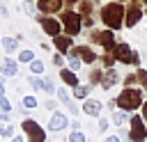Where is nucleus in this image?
I'll list each match as a JSON object with an SVG mask.
<instances>
[{
    "mask_svg": "<svg viewBox=\"0 0 147 142\" xmlns=\"http://www.w3.org/2000/svg\"><path fill=\"white\" fill-rule=\"evenodd\" d=\"M136 80H138V76H126V78H124V87H131Z\"/></svg>",
    "mask_w": 147,
    "mask_h": 142,
    "instance_id": "obj_35",
    "label": "nucleus"
},
{
    "mask_svg": "<svg viewBox=\"0 0 147 142\" xmlns=\"http://www.w3.org/2000/svg\"><path fill=\"white\" fill-rule=\"evenodd\" d=\"M0 82H2V78H0Z\"/></svg>",
    "mask_w": 147,
    "mask_h": 142,
    "instance_id": "obj_47",
    "label": "nucleus"
},
{
    "mask_svg": "<svg viewBox=\"0 0 147 142\" xmlns=\"http://www.w3.org/2000/svg\"><path fill=\"white\" fill-rule=\"evenodd\" d=\"M80 25H83V18L78 14H74V11H64L62 14V27L67 30V37L78 34L80 32Z\"/></svg>",
    "mask_w": 147,
    "mask_h": 142,
    "instance_id": "obj_4",
    "label": "nucleus"
},
{
    "mask_svg": "<svg viewBox=\"0 0 147 142\" xmlns=\"http://www.w3.org/2000/svg\"><path fill=\"white\" fill-rule=\"evenodd\" d=\"M0 44H2V39H0Z\"/></svg>",
    "mask_w": 147,
    "mask_h": 142,
    "instance_id": "obj_48",
    "label": "nucleus"
},
{
    "mask_svg": "<svg viewBox=\"0 0 147 142\" xmlns=\"http://www.w3.org/2000/svg\"><path fill=\"white\" fill-rule=\"evenodd\" d=\"M117 80H119V76H117V71H115V69H108V71L103 73V80H101V87H103V89H110V87H113V85H115Z\"/></svg>",
    "mask_w": 147,
    "mask_h": 142,
    "instance_id": "obj_15",
    "label": "nucleus"
},
{
    "mask_svg": "<svg viewBox=\"0 0 147 142\" xmlns=\"http://www.w3.org/2000/svg\"><path fill=\"white\" fill-rule=\"evenodd\" d=\"M53 64L55 66H64V57L62 55H53Z\"/></svg>",
    "mask_w": 147,
    "mask_h": 142,
    "instance_id": "obj_34",
    "label": "nucleus"
},
{
    "mask_svg": "<svg viewBox=\"0 0 147 142\" xmlns=\"http://www.w3.org/2000/svg\"><path fill=\"white\" fill-rule=\"evenodd\" d=\"M145 2H147V0H145Z\"/></svg>",
    "mask_w": 147,
    "mask_h": 142,
    "instance_id": "obj_50",
    "label": "nucleus"
},
{
    "mask_svg": "<svg viewBox=\"0 0 147 142\" xmlns=\"http://www.w3.org/2000/svg\"><path fill=\"white\" fill-rule=\"evenodd\" d=\"M2 46H5V50H7V53H11V50H16V39L5 37V39H2Z\"/></svg>",
    "mask_w": 147,
    "mask_h": 142,
    "instance_id": "obj_24",
    "label": "nucleus"
},
{
    "mask_svg": "<svg viewBox=\"0 0 147 142\" xmlns=\"http://www.w3.org/2000/svg\"><path fill=\"white\" fill-rule=\"evenodd\" d=\"M30 85L34 87V89H46V80H41V78H30Z\"/></svg>",
    "mask_w": 147,
    "mask_h": 142,
    "instance_id": "obj_28",
    "label": "nucleus"
},
{
    "mask_svg": "<svg viewBox=\"0 0 147 142\" xmlns=\"http://www.w3.org/2000/svg\"><path fill=\"white\" fill-rule=\"evenodd\" d=\"M129 137H131L133 142H145V140H147V128H145L140 115H133V117H131V131H129Z\"/></svg>",
    "mask_w": 147,
    "mask_h": 142,
    "instance_id": "obj_6",
    "label": "nucleus"
},
{
    "mask_svg": "<svg viewBox=\"0 0 147 142\" xmlns=\"http://www.w3.org/2000/svg\"><path fill=\"white\" fill-rule=\"evenodd\" d=\"M140 16H142V9H140L136 2H131V5H129V9H126L124 21H126V25H129V27H133V25L140 21Z\"/></svg>",
    "mask_w": 147,
    "mask_h": 142,
    "instance_id": "obj_10",
    "label": "nucleus"
},
{
    "mask_svg": "<svg viewBox=\"0 0 147 142\" xmlns=\"http://www.w3.org/2000/svg\"><path fill=\"white\" fill-rule=\"evenodd\" d=\"M0 137H14V126H11V124L0 126Z\"/></svg>",
    "mask_w": 147,
    "mask_h": 142,
    "instance_id": "obj_25",
    "label": "nucleus"
},
{
    "mask_svg": "<svg viewBox=\"0 0 147 142\" xmlns=\"http://www.w3.org/2000/svg\"><path fill=\"white\" fill-rule=\"evenodd\" d=\"M92 41H96V44H101L108 53H113V48L117 46L115 44V34H113V30H92V37H90Z\"/></svg>",
    "mask_w": 147,
    "mask_h": 142,
    "instance_id": "obj_5",
    "label": "nucleus"
},
{
    "mask_svg": "<svg viewBox=\"0 0 147 142\" xmlns=\"http://www.w3.org/2000/svg\"><path fill=\"white\" fill-rule=\"evenodd\" d=\"M67 2H69V5H74V2H76V0H67Z\"/></svg>",
    "mask_w": 147,
    "mask_h": 142,
    "instance_id": "obj_46",
    "label": "nucleus"
},
{
    "mask_svg": "<svg viewBox=\"0 0 147 142\" xmlns=\"http://www.w3.org/2000/svg\"><path fill=\"white\" fill-rule=\"evenodd\" d=\"M136 76H138V82H140L142 87H147V71H145V69H138Z\"/></svg>",
    "mask_w": 147,
    "mask_h": 142,
    "instance_id": "obj_32",
    "label": "nucleus"
},
{
    "mask_svg": "<svg viewBox=\"0 0 147 142\" xmlns=\"http://www.w3.org/2000/svg\"><path fill=\"white\" fill-rule=\"evenodd\" d=\"M101 62H103V64H106L108 69H113V64H115L117 60H115V55H113V53H106V55L101 57Z\"/></svg>",
    "mask_w": 147,
    "mask_h": 142,
    "instance_id": "obj_26",
    "label": "nucleus"
},
{
    "mask_svg": "<svg viewBox=\"0 0 147 142\" xmlns=\"http://www.w3.org/2000/svg\"><path fill=\"white\" fill-rule=\"evenodd\" d=\"M0 73H2V76H16V73H18V64H16L11 57H5V60L0 62Z\"/></svg>",
    "mask_w": 147,
    "mask_h": 142,
    "instance_id": "obj_14",
    "label": "nucleus"
},
{
    "mask_svg": "<svg viewBox=\"0 0 147 142\" xmlns=\"http://www.w3.org/2000/svg\"><path fill=\"white\" fill-rule=\"evenodd\" d=\"M0 110H2V112H9V110H11V103L7 101V96L0 98Z\"/></svg>",
    "mask_w": 147,
    "mask_h": 142,
    "instance_id": "obj_33",
    "label": "nucleus"
},
{
    "mask_svg": "<svg viewBox=\"0 0 147 142\" xmlns=\"http://www.w3.org/2000/svg\"><path fill=\"white\" fill-rule=\"evenodd\" d=\"M103 142H119V137H117V135H108Z\"/></svg>",
    "mask_w": 147,
    "mask_h": 142,
    "instance_id": "obj_40",
    "label": "nucleus"
},
{
    "mask_svg": "<svg viewBox=\"0 0 147 142\" xmlns=\"http://www.w3.org/2000/svg\"><path fill=\"white\" fill-rule=\"evenodd\" d=\"M142 119H147V101L142 103Z\"/></svg>",
    "mask_w": 147,
    "mask_h": 142,
    "instance_id": "obj_43",
    "label": "nucleus"
},
{
    "mask_svg": "<svg viewBox=\"0 0 147 142\" xmlns=\"http://www.w3.org/2000/svg\"><path fill=\"white\" fill-rule=\"evenodd\" d=\"M124 16H126V11H124V7H122L119 2H110V5H106V7L101 9V18H103V23L108 25V30H119Z\"/></svg>",
    "mask_w": 147,
    "mask_h": 142,
    "instance_id": "obj_1",
    "label": "nucleus"
},
{
    "mask_svg": "<svg viewBox=\"0 0 147 142\" xmlns=\"http://www.w3.org/2000/svg\"><path fill=\"white\" fill-rule=\"evenodd\" d=\"M69 142H85V135L80 131H74V133H69Z\"/></svg>",
    "mask_w": 147,
    "mask_h": 142,
    "instance_id": "obj_31",
    "label": "nucleus"
},
{
    "mask_svg": "<svg viewBox=\"0 0 147 142\" xmlns=\"http://www.w3.org/2000/svg\"><path fill=\"white\" fill-rule=\"evenodd\" d=\"M57 98H60V101H62V103H64V105L69 108V112H71V115H76V112H78V108L74 105V101H71V96L67 94V89H62V87H60V89H57Z\"/></svg>",
    "mask_w": 147,
    "mask_h": 142,
    "instance_id": "obj_17",
    "label": "nucleus"
},
{
    "mask_svg": "<svg viewBox=\"0 0 147 142\" xmlns=\"http://www.w3.org/2000/svg\"><path fill=\"white\" fill-rule=\"evenodd\" d=\"M87 94H90V87H85V85H78L74 89V96L76 98H87Z\"/></svg>",
    "mask_w": 147,
    "mask_h": 142,
    "instance_id": "obj_23",
    "label": "nucleus"
},
{
    "mask_svg": "<svg viewBox=\"0 0 147 142\" xmlns=\"http://www.w3.org/2000/svg\"><path fill=\"white\" fill-rule=\"evenodd\" d=\"M92 23H94V21H92V16H83V25H87V27H92Z\"/></svg>",
    "mask_w": 147,
    "mask_h": 142,
    "instance_id": "obj_38",
    "label": "nucleus"
},
{
    "mask_svg": "<svg viewBox=\"0 0 147 142\" xmlns=\"http://www.w3.org/2000/svg\"><path fill=\"white\" fill-rule=\"evenodd\" d=\"M18 62L32 64V62H34V53H32V50H21V53H18Z\"/></svg>",
    "mask_w": 147,
    "mask_h": 142,
    "instance_id": "obj_20",
    "label": "nucleus"
},
{
    "mask_svg": "<svg viewBox=\"0 0 147 142\" xmlns=\"http://www.w3.org/2000/svg\"><path fill=\"white\" fill-rule=\"evenodd\" d=\"M80 64H83V60H80V57H76V55H69V66H67V69H71V71H78V69H80Z\"/></svg>",
    "mask_w": 147,
    "mask_h": 142,
    "instance_id": "obj_21",
    "label": "nucleus"
},
{
    "mask_svg": "<svg viewBox=\"0 0 147 142\" xmlns=\"http://www.w3.org/2000/svg\"><path fill=\"white\" fill-rule=\"evenodd\" d=\"M55 48H57L60 53H67V50L71 48V41H69V37H55Z\"/></svg>",
    "mask_w": 147,
    "mask_h": 142,
    "instance_id": "obj_18",
    "label": "nucleus"
},
{
    "mask_svg": "<svg viewBox=\"0 0 147 142\" xmlns=\"http://www.w3.org/2000/svg\"><path fill=\"white\" fill-rule=\"evenodd\" d=\"M21 128L28 133V142H46V133H44V128H41L37 121L25 119V121L21 124Z\"/></svg>",
    "mask_w": 147,
    "mask_h": 142,
    "instance_id": "obj_3",
    "label": "nucleus"
},
{
    "mask_svg": "<svg viewBox=\"0 0 147 142\" xmlns=\"http://www.w3.org/2000/svg\"><path fill=\"white\" fill-rule=\"evenodd\" d=\"M11 142H23V137H21V135H16V137H11Z\"/></svg>",
    "mask_w": 147,
    "mask_h": 142,
    "instance_id": "obj_44",
    "label": "nucleus"
},
{
    "mask_svg": "<svg viewBox=\"0 0 147 142\" xmlns=\"http://www.w3.org/2000/svg\"><path fill=\"white\" fill-rule=\"evenodd\" d=\"M23 108H25V110L37 108V98H34V96H23Z\"/></svg>",
    "mask_w": 147,
    "mask_h": 142,
    "instance_id": "obj_29",
    "label": "nucleus"
},
{
    "mask_svg": "<svg viewBox=\"0 0 147 142\" xmlns=\"http://www.w3.org/2000/svg\"><path fill=\"white\" fill-rule=\"evenodd\" d=\"M2 96H5V85L0 82V98H2Z\"/></svg>",
    "mask_w": 147,
    "mask_h": 142,
    "instance_id": "obj_45",
    "label": "nucleus"
},
{
    "mask_svg": "<svg viewBox=\"0 0 147 142\" xmlns=\"http://www.w3.org/2000/svg\"><path fill=\"white\" fill-rule=\"evenodd\" d=\"M113 55H115V60H117V62L131 64V55H133V50L129 48V44H117V46L113 48Z\"/></svg>",
    "mask_w": 147,
    "mask_h": 142,
    "instance_id": "obj_9",
    "label": "nucleus"
},
{
    "mask_svg": "<svg viewBox=\"0 0 147 142\" xmlns=\"http://www.w3.org/2000/svg\"><path fill=\"white\" fill-rule=\"evenodd\" d=\"M39 23H41V30H44L46 34H51L53 39H55V37H60V27H62V21H55L53 16H44Z\"/></svg>",
    "mask_w": 147,
    "mask_h": 142,
    "instance_id": "obj_7",
    "label": "nucleus"
},
{
    "mask_svg": "<svg viewBox=\"0 0 147 142\" xmlns=\"http://www.w3.org/2000/svg\"><path fill=\"white\" fill-rule=\"evenodd\" d=\"M25 11H28L30 16H37V9H34V5H30V2L25 5Z\"/></svg>",
    "mask_w": 147,
    "mask_h": 142,
    "instance_id": "obj_37",
    "label": "nucleus"
},
{
    "mask_svg": "<svg viewBox=\"0 0 147 142\" xmlns=\"http://www.w3.org/2000/svg\"><path fill=\"white\" fill-rule=\"evenodd\" d=\"M126 119H129V115H126L124 110H119V112H113V124H115V126H122Z\"/></svg>",
    "mask_w": 147,
    "mask_h": 142,
    "instance_id": "obj_19",
    "label": "nucleus"
},
{
    "mask_svg": "<svg viewBox=\"0 0 147 142\" xmlns=\"http://www.w3.org/2000/svg\"><path fill=\"white\" fill-rule=\"evenodd\" d=\"M67 126H69V121H67V117L62 112H53L51 115V121H48V128L51 131H64Z\"/></svg>",
    "mask_w": 147,
    "mask_h": 142,
    "instance_id": "obj_11",
    "label": "nucleus"
},
{
    "mask_svg": "<svg viewBox=\"0 0 147 142\" xmlns=\"http://www.w3.org/2000/svg\"><path fill=\"white\" fill-rule=\"evenodd\" d=\"M138 62H140V57H138V53H133L131 55V64H138Z\"/></svg>",
    "mask_w": 147,
    "mask_h": 142,
    "instance_id": "obj_41",
    "label": "nucleus"
},
{
    "mask_svg": "<svg viewBox=\"0 0 147 142\" xmlns=\"http://www.w3.org/2000/svg\"><path fill=\"white\" fill-rule=\"evenodd\" d=\"M62 7V0H37V9L44 14H55Z\"/></svg>",
    "mask_w": 147,
    "mask_h": 142,
    "instance_id": "obj_12",
    "label": "nucleus"
},
{
    "mask_svg": "<svg viewBox=\"0 0 147 142\" xmlns=\"http://www.w3.org/2000/svg\"><path fill=\"white\" fill-rule=\"evenodd\" d=\"M99 131H108V119H101L99 121Z\"/></svg>",
    "mask_w": 147,
    "mask_h": 142,
    "instance_id": "obj_39",
    "label": "nucleus"
},
{
    "mask_svg": "<svg viewBox=\"0 0 147 142\" xmlns=\"http://www.w3.org/2000/svg\"><path fill=\"white\" fill-rule=\"evenodd\" d=\"M142 92L140 89H133V87H126L122 89V94L117 96V105L124 110V112H131L136 108H142Z\"/></svg>",
    "mask_w": 147,
    "mask_h": 142,
    "instance_id": "obj_2",
    "label": "nucleus"
},
{
    "mask_svg": "<svg viewBox=\"0 0 147 142\" xmlns=\"http://www.w3.org/2000/svg\"><path fill=\"white\" fill-rule=\"evenodd\" d=\"M46 92H48V94H55V92H57V89H55V85H53L48 78H46Z\"/></svg>",
    "mask_w": 147,
    "mask_h": 142,
    "instance_id": "obj_36",
    "label": "nucleus"
},
{
    "mask_svg": "<svg viewBox=\"0 0 147 142\" xmlns=\"http://www.w3.org/2000/svg\"><path fill=\"white\" fill-rule=\"evenodd\" d=\"M69 55H76V57H80L83 62H87V64H92V62H96V53L90 48V46H76V48H71V53Z\"/></svg>",
    "mask_w": 147,
    "mask_h": 142,
    "instance_id": "obj_8",
    "label": "nucleus"
},
{
    "mask_svg": "<svg viewBox=\"0 0 147 142\" xmlns=\"http://www.w3.org/2000/svg\"><path fill=\"white\" fill-rule=\"evenodd\" d=\"M25 2H30V0H25Z\"/></svg>",
    "mask_w": 147,
    "mask_h": 142,
    "instance_id": "obj_49",
    "label": "nucleus"
},
{
    "mask_svg": "<svg viewBox=\"0 0 147 142\" xmlns=\"http://www.w3.org/2000/svg\"><path fill=\"white\" fill-rule=\"evenodd\" d=\"M0 121H9V112H0Z\"/></svg>",
    "mask_w": 147,
    "mask_h": 142,
    "instance_id": "obj_42",
    "label": "nucleus"
},
{
    "mask_svg": "<svg viewBox=\"0 0 147 142\" xmlns=\"http://www.w3.org/2000/svg\"><path fill=\"white\" fill-rule=\"evenodd\" d=\"M83 112L90 115V117H99V115H101V101H96V98H85Z\"/></svg>",
    "mask_w": 147,
    "mask_h": 142,
    "instance_id": "obj_13",
    "label": "nucleus"
},
{
    "mask_svg": "<svg viewBox=\"0 0 147 142\" xmlns=\"http://www.w3.org/2000/svg\"><path fill=\"white\" fill-rule=\"evenodd\" d=\"M30 71H32L34 76H39V73H44V64H41L39 60H34V62L30 64Z\"/></svg>",
    "mask_w": 147,
    "mask_h": 142,
    "instance_id": "obj_27",
    "label": "nucleus"
},
{
    "mask_svg": "<svg viewBox=\"0 0 147 142\" xmlns=\"http://www.w3.org/2000/svg\"><path fill=\"white\" fill-rule=\"evenodd\" d=\"M90 11H92V2L90 0H83L80 2V14L83 16H90Z\"/></svg>",
    "mask_w": 147,
    "mask_h": 142,
    "instance_id": "obj_30",
    "label": "nucleus"
},
{
    "mask_svg": "<svg viewBox=\"0 0 147 142\" xmlns=\"http://www.w3.org/2000/svg\"><path fill=\"white\" fill-rule=\"evenodd\" d=\"M103 80V73L99 71V69H92L90 71V85H96V82H101Z\"/></svg>",
    "mask_w": 147,
    "mask_h": 142,
    "instance_id": "obj_22",
    "label": "nucleus"
},
{
    "mask_svg": "<svg viewBox=\"0 0 147 142\" xmlns=\"http://www.w3.org/2000/svg\"><path fill=\"white\" fill-rule=\"evenodd\" d=\"M60 78H62V80H64L69 87H74V89L78 87V78H76V71H71V69H62V71H60Z\"/></svg>",
    "mask_w": 147,
    "mask_h": 142,
    "instance_id": "obj_16",
    "label": "nucleus"
}]
</instances>
